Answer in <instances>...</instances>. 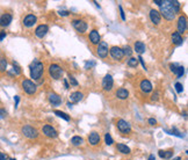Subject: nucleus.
<instances>
[{
    "mask_svg": "<svg viewBox=\"0 0 188 160\" xmlns=\"http://www.w3.org/2000/svg\"><path fill=\"white\" fill-rule=\"evenodd\" d=\"M171 160H181L180 157H177V158H174V159H171Z\"/></svg>",
    "mask_w": 188,
    "mask_h": 160,
    "instance_id": "nucleus-52",
    "label": "nucleus"
},
{
    "mask_svg": "<svg viewBox=\"0 0 188 160\" xmlns=\"http://www.w3.org/2000/svg\"><path fill=\"white\" fill-rule=\"evenodd\" d=\"M158 153H159V157H160L161 159H171L172 156H173V150H167V151L160 150Z\"/></svg>",
    "mask_w": 188,
    "mask_h": 160,
    "instance_id": "nucleus-26",
    "label": "nucleus"
},
{
    "mask_svg": "<svg viewBox=\"0 0 188 160\" xmlns=\"http://www.w3.org/2000/svg\"><path fill=\"white\" fill-rule=\"evenodd\" d=\"M115 95H116L117 99H120V100H125V99L129 98V92H128V89L125 88H118L115 92Z\"/></svg>",
    "mask_w": 188,
    "mask_h": 160,
    "instance_id": "nucleus-23",
    "label": "nucleus"
},
{
    "mask_svg": "<svg viewBox=\"0 0 188 160\" xmlns=\"http://www.w3.org/2000/svg\"><path fill=\"white\" fill-rule=\"evenodd\" d=\"M118 8H120V13H121V18H122V20L124 21L125 15H124V12H123V8H122V6H118Z\"/></svg>",
    "mask_w": 188,
    "mask_h": 160,
    "instance_id": "nucleus-43",
    "label": "nucleus"
},
{
    "mask_svg": "<svg viewBox=\"0 0 188 160\" xmlns=\"http://www.w3.org/2000/svg\"><path fill=\"white\" fill-rule=\"evenodd\" d=\"M12 20H13L12 14H9V13L2 14V15L0 16V27H2V28L8 27L9 25H10V22H12Z\"/></svg>",
    "mask_w": 188,
    "mask_h": 160,
    "instance_id": "nucleus-17",
    "label": "nucleus"
},
{
    "mask_svg": "<svg viewBox=\"0 0 188 160\" xmlns=\"http://www.w3.org/2000/svg\"><path fill=\"white\" fill-rule=\"evenodd\" d=\"M109 53H110V56L114 61H122V58L124 57L123 49L120 48V46H112L109 49Z\"/></svg>",
    "mask_w": 188,
    "mask_h": 160,
    "instance_id": "nucleus-8",
    "label": "nucleus"
},
{
    "mask_svg": "<svg viewBox=\"0 0 188 160\" xmlns=\"http://www.w3.org/2000/svg\"><path fill=\"white\" fill-rule=\"evenodd\" d=\"M7 159H8V156L5 154V153H2V152H0V160H7Z\"/></svg>",
    "mask_w": 188,
    "mask_h": 160,
    "instance_id": "nucleus-44",
    "label": "nucleus"
},
{
    "mask_svg": "<svg viewBox=\"0 0 188 160\" xmlns=\"http://www.w3.org/2000/svg\"><path fill=\"white\" fill-rule=\"evenodd\" d=\"M49 74L55 80L61 79L63 76V69L58 64H50V66H49Z\"/></svg>",
    "mask_w": 188,
    "mask_h": 160,
    "instance_id": "nucleus-5",
    "label": "nucleus"
},
{
    "mask_svg": "<svg viewBox=\"0 0 188 160\" xmlns=\"http://www.w3.org/2000/svg\"><path fill=\"white\" fill-rule=\"evenodd\" d=\"M42 132L48 138H57V136H58L57 130L55 129L52 125H49V124H45L42 126Z\"/></svg>",
    "mask_w": 188,
    "mask_h": 160,
    "instance_id": "nucleus-9",
    "label": "nucleus"
},
{
    "mask_svg": "<svg viewBox=\"0 0 188 160\" xmlns=\"http://www.w3.org/2000/svg\"><path fill=\"white\" fill-rule=\"evenodd\" d=\"M170 69H171V71L173 72L174 74H175V72H177V69H178V65L177 64H171L170 65Z\"/></svg>",
    "mask_w": 188,
    "mask_h": 160,
    "instance_id": "nucleus-40",
    "label": "nucleus"
},
{
    "mask_svg": "<svg viewBox=\"0 0 188 160\" xmlns=\"http://www.w3.org/2000/svg\"><path fill=\"white\" fill-rule=\"evenodd\" d=\"M21 86H22L23 92L28 95H34L37 92V85L30 79H23L21 82Z\"/></svg>",
    "mask_w": 188,
    "mask_h": 160,
    "instance_id": "nucleus-3",
    "label": "nucleus"
},
{
    "mask_svg": "<svg viewBox=\"0 0 188 160\" xmlns=\"http://www.w3.org/2000/svg\"><path fill=\"white\" fill-rule=\"evenodd\" d=\"M13 72L15 73V76H20L21 74V69H20V66H19L18 64L15 62H13Z\"/></svg>",
    "mask_w": 188,
    "mask_h": 160,
    "instance_id": "nucleus-32",
    "label": "nucleus"
},
{
    "mask_svg": "<svg viewBox=\"0 0 188 160\" xmlns=\"http://www.w3.org/2000/svg\"><path fill=\"white\" fill-rule=\"evenodd\" d=\"M59 15L61 16H67V15H70V12L69 10H61L59 12Z\"/></svg>",
    "mask_w": 188,
    "mask_h": 160,
    "instance_id": "nucleus-42",
    "label": "nucleus"
},
{
    "mask_svg": "<svg viewBox=\"0 0 188 160\" xmlns=\"http://www.w3.org/2000/svg\"><path fill=\"white\" fill-rule=\"evenodd\" d=\"M139 88H141V90L143 92L144 94H149V93L152 92L153 86H152V84L150 82V80L144 79V80H142L141 84H139Z\"/></svg>",
    "mask_w": 188,
    "mask_h": 160,
    "instance_id": "nucleus-13",
    "label": "nucleus"
},
{
    "mask_svg": "<svg viewBox=\"0 0 188 160\" xmlns=\"http://www.w3.org/2000/svg\"><path fill=\"white\" fill-rule=\"evenodd\" d=\"M82 98H84V94L81 92H73V93H71V95H70V100H71L72 103L80 102L81 100H82Z\"/></svg>",
    "mask_w": 188,
    "mask_h": 160,
    "instance_id": "nucleus-22",
    "label": "nucleus"
},
{
    "mask_svg": "<svg viewBox=\"0 0 188 160\" xmlns=\"http://www.w3.org/2000/svg\"><path fill=\"white\" fill-rule=\"evenodd\" d=\"M149 160H156V157H154V154H150V156H149Z\"/></svg>",
    "mask_w": 188,
    "mask_h": 160,
    "instance_id": "nucleus-51",
    "label": "nucleus"
},
{
    "mask_svg": "<svg viewBox=\"0 0 188 160\" xmlns=\"http://www.w3.org/2000/svg\"><path fill=\"white\" fill-rule=\"evenodd\" d=\"M88 40H90V42L93 45H98L101 42V36H100V34H99V31L97 29H93L91 31L90 35H88Z\"/></svg>",
    "mask_w": 188,
    "mask_h": 160,
    "instance_id": "nucleus-15",
    "label": "nucleus"
},
{
    "mask_svg": "<svg viewBox=\"0 0 188 160\" xmlns=\"http://www.w3.org/2000/svg\"><path fill=\"white\" fill-rule=\"evenodd\" d=\"M148 122H149V124L150 125H156L157 124V121H156L154 118H149V121H148Z\"/></svg>",
    "mask_w": 188,
    "mask_h": 160,
    "instance_id": "nucleus-47",
    "label": "nucleus"
},
{
    "mask_svg": "<svg viewBox=\"0 0 188 160\" xmlns=\"http://www.w3.org/2000/svg\"><path fill=\"white\" fill-rule=\"evenodd\" d=\"M150 20H151V22H152L153 25H156V26L160 25L161 22L160 13L158 10H156V9H151L150 10Z\"/></svg>",
    "mask_w": 188,
    "mask_h": 160,
    "instance_id": "nucleus-18",
    "label": "nucleus"
},
{
    "mask_svg": "<svg viewBox=\"0 0 188 160\" xmlns=\"http://www.w3.org/2000/svg\"><path fill=\"white\" fill-rule=\"evenodd\" d=\"M7 71V59L5 57H0V72Z\"/></svg>",
    "mask_w": 188,
    "mask_h": 160,
    "instance_id": "nucleus-29",
    "label": "nucleus"
},
{
    "mask_svg": "<svg viewBox=\"0 0 188 160\" xmlns=\"http://www.w3.org/2000/svg\"><path fill=\"white\" fill-rule=\"evenodd\" d=\"M123 52H124V55H127L128 57H130V56L133 55V50H131V48H130L129 45H127L124 49H123Z\"/></svg>",
    "mask_w": 188,
    "mask_h": 160,
    "instance_id": "nucleus-36",
    "label": "nucleus"
},
{
    "mask_svg": "<svg viewBox=\"0 0 188 160\" xmlns=\"http://www.w3.org/2000/svg\"><path fill=\"white\" fill-rule=\"evenodd\" d=\"M21 132L28 139H36L38 137V131L31 125H23L21 128Z\"/></svg>",
    "mask_w": 188,
    "mask_h": 160,
    "instance_id": "nucleus-4",
    "label": "nucleus"
},
{
    "mask_svg": "<svg viewBox=\"0 0 188 160\" xmlns=\"http://www.w3.org/2000/svg\"><path fill=\"white\" fill-rule=\"evenodd\" d=\"M6 37V31H0V41H2Z\"/></svg>",
    "mask_w": 188,
    "mask_h": 160,
    "instance_id": "nucleus-49",
    "label": "nucleus"
},
{
    "mask_svg": "<svg viewBox=\"0 0 188 160\" xmlns=\"http://www.w3.org/2000/svg\"><path fill=\"white\" fill-rule=\"evenodd\" d=\"M14 101H15V108H18L19 102H20V98H19L18 95H15V96H14Z\"/></svg>",
    "mask_w": 188,
    "mask_h": 160,
    "instance_id": "nucleus-48",
    "label": "nucleus"
},
{
    "mask_svg": "<svg viewBox=\"0 0 188 160\" xmlns=\"http://www.w3.org/2000/svg\"><path fill=\"white\" fill-rule=\"evenodd\" d=\"M134 49L138 55H142V53L145 52V49L146 48H145V44H144L142 41H137V42H135Z\"/></svg>",
    "mask_w": 188,
    "mask_h": 160,
    "instance_id": "nucleus-24",
    "label": "nucleus"
},
{
    "mask_svg": "<svg viewBox=\"0 0 188 160\" xmlns=\"http://www.w3.org/2000/svg\"><path fill=\"white\" fill-rule=\"evenodd\" d=\"M175 90H177L178 93H182V90H184V86H182V84L177 82V84H175Z\"/></svg>",
    "mask_w": 188,
    "mask_h": 160,
    "instance_id": "nucleus-37",
    "label": "nucleus"
},
{
    "mask_svg": "<svg viewBox=\"0 0 188 160\" xmlns=\"http://www.w3.org/2000/svg\"><path fill=\"white\" fill-rule=\"evenodd\" d=\"M170 4H171V7H172V9H173V12H174V14L180 13V7H181V5H180L179 1H177V0L172 1V0H170Z\"/></svg>",
    "mask_w": 188,
    "mask_h": 160,
    "instance_id": "nucleus-27",
    "label": "nucleus"
},
{
    "mask_svg": "<svg viewBox=\"0 0 188 160\" xmlns=\"http://www.w3.org/2000/svg\"><path fill=\"white\" fill-rule=\"evenodd\" d=\"M36 22H37V18H36V15H34V14H28V15H26L25 19H23V21H22L23 26L27 27V28L33 27Z\"/></svg>",
    "mask_w": 188,
    "mask_h": 160,
    "instance_id": "nucleus-16",
    "label": "nucleus"
},
{
    "mask_svg": "<svg viewBox=\"0 0 188 160\" xmlns=\"http://www.w3.org/2000/svg\"><path fill=\"white\" fill-rule=\"evenodd\" d=\"M63 82H64V86H65V88H66V89H69V88H70V85H69V82H67V80H66V79H64V80H63Z\"/></svg>",
    "mask_w": 188,
    "mask_h": 160,
    "instance_id": "nucleus-50",
    "label": "nucleus"
},
{
    "mask_svg": "<svg viewBox=\"0 0 188 160\" xmlns=\"http://www.w3.org/2000/svg\"><path fill=\"white\" fill-rule=\"evenodd\" d=\"M72 26L73 28L78 31V33H80V34H84V33H86L87 31V23L84 21V20H81V19H74V20H72Z\"/></svg>",
    "mask_w": 188,
    "mask_h": 160,
    "instance_id": "nucleus-6",
    "label": "nucleus"
},
{
    "mask_svg": "<svg viewBox=\"0 0 188 160\" xmlns=\"http://www.w3.org/2000/svg\"><path fill=\"white\" fill-rule=\"evenodd\" d=\"M29 73L30 78H33L34 80H40L44 73V64L35 59L29 66Z\"/></svg>",
    "mask_w": 188,
    "mask_h": 160,
    "instance_id": "nucleus-1",
    "label": "nucleus"
},
{
    "mask_svg": "<svg viewBox=\"0 0 188 160\" xmlns=\"http://www.w3.org/2000/svg\"><path fill=\"white\" fill-rule=\"evenodd\" d=\"M137 59H138V62H139V63H141V64H142V66H143V69H146V66H145V63H144L143 58H142V56H139V57H138Z\"/></svg>",
    "mask_w": 188,
    "mask_h": 160,
    "instance_id": "nucleus-45",
    "label": "nucleus"
},
{
    "mask_svg": "<svg viewBox=\"0 0 188 160\" xmlns=\"http://www.w3.org/2000/svg\"><path fill=\"white\" fill-rule=\"evenodd\" d=\"M158 99H159V93L158 92H154L152 94V96H151V100L152 101H158Z\"/></svg>",
    "mask_w": 188,
    "mask_h": 160,
    "instance_id": "nucleus-39",
    "label": "nucleus"
},
{
    "mask_svg": "<svg viewBox=\"0 0 188 160\" xmlns=\"http://www.w3.org/2000/svg\"><path fill=\"white\" fill-rule=\"evenodd\" d=\"M69 81H70V84H71V86H78L79 84H78V81L76 80V78L73 77V76H71V74H69Z\"/></svg>",
    "mask_w": 188,
    "mask_h": 160,
    "instance_id": "nucleus-35",
    "label": "nucleus"
},
{
    "mask_svg": "<svg viewBox=\"0 0 188 160\" xmlns=\"http://www.w3.org/2000/svg\"><path fill=\"white\" fill-rule=\"evenodd\" d=\"M116 126H117V130L121 133L127 135V133L131 132V125L129 124V122H127L123 118H118V120H117Z\"/></svg>",
    "mask_w": 188,
    "mask_h": 160,
    "instance_id": "nucleus-7",
    "label": "nucleus"
},
{
    "mask_svg": "<svg viewBox=\"0 0 188 160\" xmlns=\"http://www.w3.org/2000/svg\"><path fill=\"white\" fill-rule=\"evenodd\" d=\"M6 116H7V111H6L4 108H1V109H0V120L6 118Z\"/></svg>",
    "mask_w": 188,
    "mask_h": 160,
    "instance_id": "nucleus-38",
    "label": "nucleus"
},
{
    "mask_svg": "<svg viewBox=\"0 0 188 160\" xmlns=\"http://www.w3.org/2000/svg\"><path fill=\"white\" fill-rule=\"evenodd\" d=\"M48 99H49V102L52 106H59L62 103V98L58 94H56V93H50Z\"/></svg>",
    "mask_w": 188,
    "mask_h": 160,
    "instance_id": "nucleus-20",
    "label": "nucleus"
},
{
    "mask_svg": "<svg viewBox=\"0 0 188 160\" xmlns=\"http://www.w3.org/2000/svg\"><path fill=\"white\" fill-rule=\"evenodd\" d=\"M67 107H69V108H71V107H72V103H70V102H69V103H67Z\"/></svg>",
    "mask_w": 188,
    "mask_h": 160,
    "instance_id": "nucleus-53",
    "label": "nucleus"
},
{
    "mask_svg": "<svg viewBox=\"0 0 188 160\" xmlns=\"http://www.w3.org/2000/svg\"><path fill=\"white\" fill-rule=\"evenodd\" d=\"M100 141H101V137H100V135L98 132L93 131V132L90 133V136H88V143H90V145L97 146L99 143H100Z\"/></svg>",
    "mask_w": 188,
    "mask_h": 160,
    "instance_id": "nucleus-19",
    "label": "nucleus"
},
{
    "mask_svg": "<svg viewBox=\"0 0 188 160\" xmlns=\"http://www.w3.org/2000/svg\"><path fill=\"white\" fill-rule=\"evenodd\" d=\"M116 150L118 152H121L122 154H130L131 153V150L129 146H127L125 144H122V143H118L116 145Z\"/></svg>",
    "mask_w": 188,
    "mask_h": 160,
    "instance_id": "nucleus-25",
    "label": "nucleus"
},
{
    "mask_svg": "<svg viewBox=\"0 0 188 160\" xmlns=\"http://www.w3.org/2000/svg\"><path fill=\"white\" fill-rule=\"evenodd\" d=\"M82 143H84V139L81 138L80 136H74V137L71 138V144L73 146H80Z\"/></svg>",
    "mask_w": 188,
    "mask_h": 160,
    "instance_id": "nucleus-28",
    "label": "nucleus"
},
{
    "mask_svg": "<svg viewBox=\"0 0 188 160\" xmlns=\"http://www.w3.org/2000/svg\"><path fill=\"white\" fill-rule=\"evenodd\" d=\"M128 66H130V67H137V65H138V59L137 58H135V57H131L129 61H128Z\"/></svg>",
    "mask_w": 188,
    "mask_h": 160,
    "instance_id": "nucleus-31",
    "label": "nucleus"
},
{
    "mask_svg": "<svg viewBox=\"0 0 188 160\" xmlns=\"http://www.w3.org/2000/svg\"><path fill=\"white\" fill-rule=\"evenodd\" d=\"M164 2H165V0H154V4H157L158 6H163L164 5Z\"/></svg>",
    "mask_w": 188,
    "mask_h": 160,
    "instance_id": "nucleus-46",
    "label": "nucleus"
},
{
    "mask_svg": "<svg viewBox=\"0 0 188 160\" xmlns=\"http://www.w3.org/2000/svg\"><path fill=\"white\" fill-rule=\"evenodd\" d=\"M93 66H95V62H87L86 63V65H85V69H91V67H93Z\"/></svg>",
    "mask_w": 188,
    "mask_h": 160,
    "instance_id": "nucleus-41",
    "label": "nucleus"
},
{
    "mask_svg": "<svg viewBox=\"0 0 188 160\" xmlns=\"http://www.w3.org/2000/svg\"><path fill=\"white\" fill-rule=\"evenodd\" d=\"M9 160H15V159H9Z\"/></svg>",
    "mask_w": 188,
    "mask_h": 160,
    "instance_id": "nucleus-54",
    "label": "nucleus"
},
{
    "mask_svg": "<svg viewBox=\"0 0 188 160\" xmlns=\"http://www.w3.org/2000/svg\"><path fill=\"white\" fill-rule=\"evenodd\" d=\"M114 87V79L110 74L105 76V78L102 79V89L105 92H110Z\"/></svg>",
    "mask_w": 188,
    "mask_h": 160,
    "instance_id": "nucleus-11",
    "label": "nucleus"
},
{
    "mask_svg": "<svg viewBox=\"0 0 188 160\" xmlns=\"http://www.w3.org/2000/svg\"><path fill=\"white\" fill-rule=\"evenodd\" d=\"M159 13H161V15L166 19L167 21H173V20L175 19V14H174L173 9L171 7L170 0H165L164 5L160 7V12H159Z\"/></svg>",
    "mask_w": 188,
    "mask_h": 160,
    "instance_id": "nucleus-2",
    "label": "nucleus"
},
{
    "mask_svg": "<svg viewBox=\"0 0 188 160\" xmlns=\"http://www.w3.org/2000/svg\"><path fill=\"white\" fill-rule=\"evenodd\" d=\"M108 52H109V46L106 42H100L98 44V48H97V55H98L100 58L105 59L108 56Z\"/></svg>",
    "mask_w": 188,
    "mask_h": 160,
    "instance_id": "nucleus-10",
    "label": "nucleus"
},
{
    "mask_svg": "<svg viewBox=\"0 0 188 160\" xmlns=\"http://www.w3.org/2000/svg\"><path fill=\"white\" fill-rule=\"evenodd\" d=\"M54 114L55 115H57L58 117H62L63 120H65V121H70V116L67 115V114H65L64 111H61V110H55Z\"/></svg>",
    "mask_w": 188,
    "mask_h": 160,
    "instance_id": "nucleus-30",
    "label": "nucleus"
},
{
    "mask_svg": "<svg viewBox=\"0 0 188 160\" xmlns=\"http://www.w3.org/2000/svg\"><path fill=\"white\" fill-rule=\"evenodd\" d=\"M184 73H185V69H184V66H178L177 72H175L177 77H178V78H181V77L184 76Z\"/></svg>",
    "mask_w": 188,
    "mask_h": 160,
    "instance_id": "nucleus-34",
    "label": "nucleus"
},
{
    "mask_svg": "<svg viewBox=\"0 0 188 160\" xmlns=\"http://www.w3.org/2000/svg\"><path fill=\"white\" fill-rule=\"evenodd\" d=\"M171 40H172V43L174 45H180V44H182V42H184L182 36L180 35L179 33H177V31H174V33L171 35Z\"/></svg>",
    "mask_w": 188,
    "mask_h": 160,
    "instance_id": "nucleus-21",
    "label": "nucleus"
},
{
    "mask_svg": "<svg viewBox=\"0 0 188 160\" xmlns=\"http://www.w3.org/2000/svg\"><path fill=\"white\" fill-rule=\"evenodd\" d=\"M105 143H106L107 145H112V144L114 143L112 136H110V133H106V135H105Z\"/></svg>",
    "mask_w": 188,
    "mask_h": 160,
    "instance_id": "nucleus-33",
    "label": "nucleus"
},
{
    "mask_svg": "<svg viewBox=\"0 0 188 160\" xmlns=\"http://www.w3.org/2000/svg\"><path fill=\"white\" fill-rule=\"evenodd\" d=\"M177 27H178V31L180 35L184 34L186 30H187V18L185 15H180L179 19H178V23H177Z\"/></svg>",
    "mask_w": 188,
    "mask_h": 160,
    "instance_id": "nucleus-12",
    "label": "nucleus"
},
{
    "mask_svg": "<svg viewBox=\"0 0 188 160\" xmlns=\"http://www.w3.org/2000/svg\"><path fill=\"white\" fill-rule=\"evenodd\" d=\"M48 31H49L48 25H40V26L36 27L35 35H36V37H38V38H43V37L48 34Z\"/></svg>",
    "mask_w": 188,
    "mask_h": 160,
    "instance_id": "nucleus-14",
    "label": "nucleus"
}]
</instances>
